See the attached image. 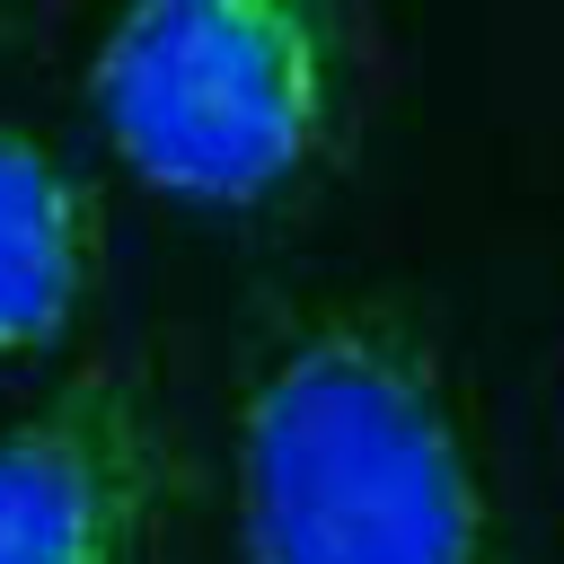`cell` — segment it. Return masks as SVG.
Instances as JSON below:
<instances>
[{
	"label": "cell",
	"instance_id": "obj_1",
	"mask_svg": "<svg viewBox=\"0 0 564 564\" xmlns=\"http://www.w3.org/2000/svg\"><path fill=\"white\" fill-rule=\"evenodd\" d=\"M238 564H502L467 414L405 317L317 308L256 361Z\"/></svg>",
	"mask_w": 564,
	"mask_h": 564
},
{
	"label": "cell",
	"instance_id": "obj_2",
	"mask_svg": "<svg viewBox=\"0 0 564 564\" xmlns=\"http://www.w3.org/2000/svg\"><path fill=\"white\" fill-rule=\"evenodd\" d=\"M88 106L150 194L247 212L326 159L335 35L291 0H159L97 35Z\"/></svg>",
	"mask_w": 564,
	"mask_h": 564
},
{
	"label": "cell",
	"instance_id": "obj_3",
	"mask_svg": "<svg viewBox=\"0 0 564 564\" xmlns=\"http://www.w3.org/2000/svg\"><path fill=\"white\" fill-rule=\"evenodd\" d=\"M167 511V432L132 370H79L0 423V564H141Z\"/></svg>",
	"mask_w": 564,
	"mask_h": 564
},
{
	"label": "cell",
	"instance_id": "obj_4",
	"mask_svg": "<svg viewBox=\"0 0 564 564\" xmlns=\"http://www.w3.org/2000/svg\"><path fill=\"white\" fill-rule=\"evenodd\" d=\"M97 256H106V220L88 176L53 141L0 123V361L44 352L79 317Z\"/></svg>",
	"mask_w": 564,
	"mask_h": 564
}]
</instances>
